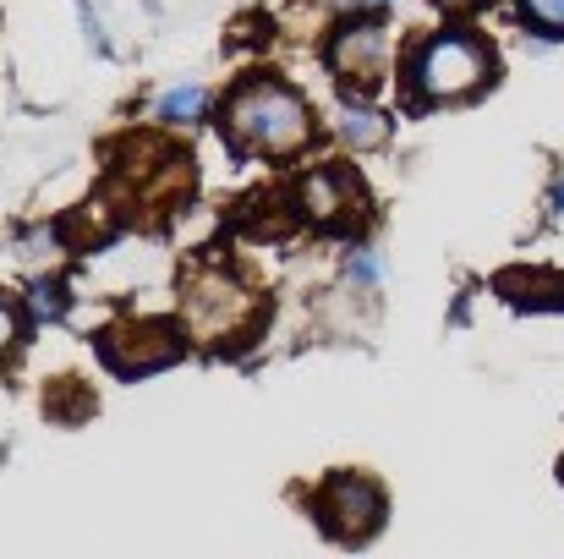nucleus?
Returning a JSON list of instances; mask_svg holds the SVG:
<instances>
[{"mask_svg":"<svg viewBox=\"0 0 564 559\" xmlns=\"http://www.w3.org/2000/svg\"><path fill=\"white\" fill-rule=\"evenodd\" d=\"M225 127H230V138H236L241 149H258V154H291V149L307 143L313 116H307V105H302L285 83L258 77V83H247V88L225 105Z\"/></svg>","mask_w":564,"mask_h":559,"instance_id":"f257e3e1","label":"nucleus"},{"mask_svg":"<svg viewBox=\"0 0 564 559\" xmlns=\"http://www.w3.org/2000/svg\"><path fill=\"white\" fill-rule=\"evenodd\" d=\"M488 72H494V55L466 33H438L411 61V83L422 99H460V94L482 88Z\"/></svg>","mask_w":564,"mask_h":559,"instance_id":"f03ea898","label":"nucleus"},{"mask_svg":"<svg viewBox=\"0 0 564 559\" xmlns=\"http://www.w3.org/2000/svg\"><path fill=\"white\" fill-rule=\"evenodd\" d=\"M324 522H329V533L346 538V544L373 538L378 522H383V494H378V483L362 477V472H340V477L324 488Z\"/></svg>","mask_w":564,"mask_h":559,"instance_id":"7ed1b4c3","label":"nucleus"},{"mask_svg":"<svg viewBox=\"0 0 564 559\" xmlns=\"http://www.w3.org/2000/svg\"><path fill=\"white\" fill-rule=\"evenodd\" d=\"M329 66L340 83H362L378 88L383 83V66H389V33L378 22H357V28H340L335 44H329Z\"/></svg>","mask_w":564,"mask_h":559,"instance_id":"20e7f679","label":"nucleus"},{"mask_svg":"<svg viewBox=\"0 0 564 559\" xmlns=\"http://www.w3.org/2000/svg\"><path fill=\"white\" fill-rule=\"evenodd\" d=\"M351 203H362V186L351 182V176H340V171H318V176L307 182V208H313L318 219H335V214H346Z\"/></svg>","mask_w":564,"mask_h":559,"instance_id":"39448f33","label":"nucleus"},{"mask_svg":"<svg viewBox=\"0 0 564 559\" xmlns=\"http://www.w3.org/2000/svg\"><path fill=\"white\" fill-rule=\"evenodd\" d=\"M340 138L357 149V154H373L389 143V116H378L368 105H346V116H340Z\"/></svg>","mask_w":564,"mask_h":559,"instance_id":"423d86ee","label":"nucleus"},{"mask_svg":"<svg viewBox=\"0 0 564 559\" xmlns=\"http://www.w3.org/2000/svg\"><path fill=\"white\" fill-rule=\"evenodd\" d=\"M203 105H208L203 88H171V94L160 99V116H165V121H197Z\"/></svg>","mask_w":564,"mask_h":559,"instance_id":"0eeeda50","label":"nucleus"},{"mask_svg":"<svg viewBox=\"0 0 564 559\" xmlns=\"http://www.w3.org/2000/svg\"><path fill=\"white\" fill-rule=\"evenodd\" d=\"M521 11H527V22H538L549 33H564V0H521Z\"/></svg>","mask_w":564,"mask_h":559,"instance_id":"6e6552de","label":"nucleus"},{"mask_svg":"<svg viewBox=\"0 0 564 559\" xmlns=\"http://www.w3.org/2000/svg\"><path fill=\"white\" fill-rule=\"evenodd\" d=\"M33 313H39V319H44V313L55 319V313H61V291H50V286H33Z\"/></svg>","mask_w":564,"mask_h":559,"instance_id":"1a4fd4ad","label":"nucleus"},{"mask_svg":"<svg viewBox=\"0 0 564 559\" xmlns=\"http://www.w3.org/2000/svg\"><path fill=\"white\" fill-rule=\"evenodd\" d=\"M11 341H17V313H11V308L0 302V357L11 352Z\"/></svg>","mask_w":564,"mask_h":559,"instance_id":"9d476101","label":"nucleus"},{"mask_svg":"<svg viewBox=\"0 0 564 559\" xmlns=\"http://www.w3.org/2000/svg\"><path fill=\"white\" fill-rule=\"evenodd\" d=\"M444 11H471V6H482V0H438Z\"/></svg>","mask_w":564,"mask_h":559,"instance_id":"9b49d317","label":"nucleus"},{"mask_svg":"<svg viewBox=\"0 0 564 559\" xmlns=\"http://www.w3.org/2000/svg\"><path fill=\"white\" fill-rule=\"evenodd\" d=\"M357 6H383V0H357Z\"/></svg>","mask_w":564,"mask_h":559,"instance_id":"f8f14e48","label":"nucleus"}]
</instances>
